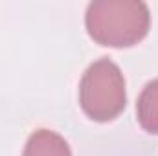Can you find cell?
Wrapping results in <instances>:
<instances>
[{"label": "cell", "mask_w": 158, "mask_h": 156, "mask_svg": "<svg viewBox=\"0 0 158 156\" xmlns=\"http://www.w3.org/2000/svg\"><path fill=\"white\" fill-rule=\"evenodd\" d=\"M79 103L94 121H110L123 112L127 103L125 79L116 63L103 57L86 68L79 84Z\"/></svg>", "instance_id": "7a4b0ae2"}, {"label": "cell", "mask_w": 158, "mask_h": 156, "mask_svg": "<svg viewBox=\"0 0 158 156\" xmlns=\"http://www.w3.org/2000/svg\"><path fill=\"white\" fill-rule=\"evenodd\" d=\"M138 123L143 130L158 134V79H153L142 90L136 103Z\"/></svg>", "instance_id": "277c9868"}, {"label": "cell", "mask_w": 158, "mask_h": 156, "mask_svg": "<svg viewBox=\"0 0 158 156\" xmlns=\"http://www.w3.org/2000/svg\"><path fill=\"white\" fill-rule=\"evenodd\" d=\"M86 31L101 46L127 48L149 31L151 13L138 0H96L86 7Z\"/></svg>", "instance_id": "6da1fadb"}, {"label": "cell", "mask_w": 158, "mask_h": 156, "mask_svg": "<svg viewBox=\"0 0 158 156\" xmlns=\"http://www.w3.org/2000/svg\"><path fill=\"white\" fill-rule=\"evenodd\" d=\"M22 156H72V153L63 136L48 129H39L28 138Z\"/></svg>", "instance_id": "3957f363"}]
</instances>
